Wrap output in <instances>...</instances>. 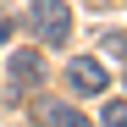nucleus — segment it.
<instances>
[{
    "label": "nucleus",
    "instance_id": "1",
    "mask_svg": "<svg viewBox=\"0 0 127 127\" xmlns=\"http://www.w3.org/2000/svg\"><path fill=\"white\" fill-rule=\"evenodd\" d=\"M28 22H33V33L44 39V44H66V39H72L66 0H33V6H28Z\"/></svg>",
    "mask_w": 127,
    "mask_h": 127
},
{
    "label": "nucleus",
    "instance_id": "2",
    "mask_svg": "<svg viewBox=\"0 0 127 127\" xmlns=\"http://www.w3.org/2000/svg\"><path fill=\"white\" fill-rule=\"evenodd\" d=\"M66 89L72 94H83V99H94V94H105V66L99 61H66Z\"/></svg>",
    "mask_w": 127,
    "mask_h": 127
},
{
    "label": "nucleus",
    "instance_id": "3",
    "mask_svg": "<svg viewBox=\"0 0 127 127\" xmlns=\"http://www.w3.org/2000/svg\"><path fill=\"white\" fill-rule=\"evenodd\" d=\"M6 77H11V89H17V94H28L33 83H44V55H39V50H17V55H11V66H6Z\"/></svg>",
    "mask_w": 127,
    "mask_h": 127
},
{
    "label": "nucleus",
    "instance_id": "4",
    "mask_svg": "<svg viewBox=\"0 0 127 127\" xmlns=\"http://www.w3.org/2000/svg\"><path fill=\"white\" fill-rule=\"evenodd\" d=\"M33 116L44 122V127H94L83 111H72L66 99H39V105H33Z\"/></svg>",
    "mask_w": 127,
    "mask_h": 127
},
{
    "label": "nucleus",
    "instance_id": "5",
    "mask_svg": "<svg viewBox=\"0 0 127 127\" xmlns=\"http://www.w3.org/2000/svg\"><path fill=\"white\" fill-rule=\"evenodd\" d=\"M99 127H127V99H105V111H99Z\"/></svg>",
    "mask_w": 127,
    "mask_h": 127
},
{
    "label": "nucleus",
    "instance_id": "6",
    "mask_svg": "<svg viewBox=\"0 0 127 127\" xmlns=\"http://www.w3.org/2000/svg\"><path fill=\"white\" fill-rule=\"evenodd\" d=\"M99 39H105V50H111V55H127V39H122V33H99Z\"/></svg>",
    "mask_w": 127,
    "mask_h": 127
},
{
    "label": "nucleus",
    "instance_id": "7",
    "mask_svg": "<svg viewBox=\"0 0 127 127\" xmlns=\"http://www.w3.org/2000/svg\"><path fill=\"white\" fill-rule=\"evenodd\" d=\"M0 39H11V22H6V17H0Z\"/></svg>",
    "mask_w": 127,
    "mask_h": 127
}]
</instances>
